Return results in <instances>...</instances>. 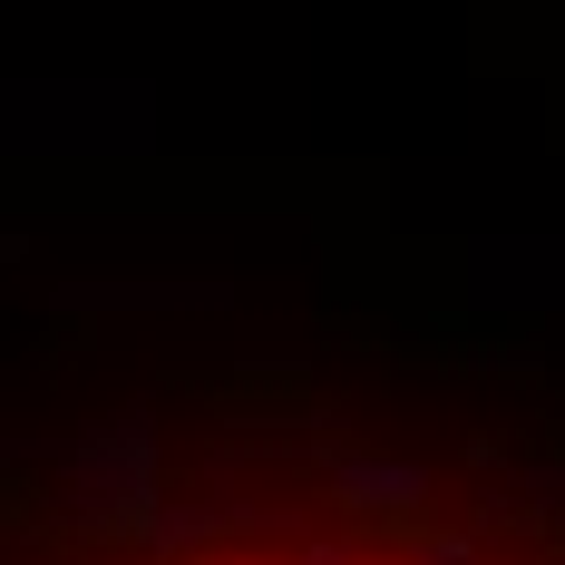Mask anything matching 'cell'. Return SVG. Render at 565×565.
<instances>
[{
    "label": "cell",
    "mask_w": 565,
    "mask_h": 565,
    "mask_svg": "<svg viewBox=\"0 0 565 565\" xmlns=\"http://www.w3.org/2000/svg\"><path fill=\"white\" fill-rule=\"evenodd\" d=\"M167 565H439V556L361 546V536H215V546H185Z\"/></svg>",
    "instance_id": "obj_1"
}]
</instances>
